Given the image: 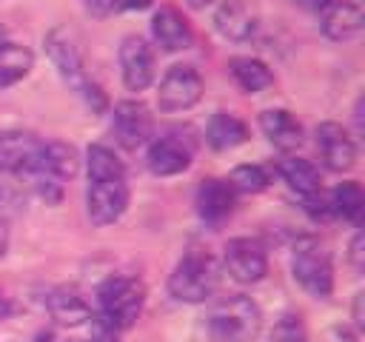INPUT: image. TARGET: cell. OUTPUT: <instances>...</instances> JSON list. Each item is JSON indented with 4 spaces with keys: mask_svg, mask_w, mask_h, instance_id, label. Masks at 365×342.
I'll use <instances>...</instances> for the list:
<instances>
[{
    "mask_svg": "<svg viewBox=\"0 0 365 342\" xmlns=\"http://www.w3.org/2000/svg\"><path fill=\"white\" fill-rule=\"evenodd\" d=\"M3 245H6V239H3V231H0V254H3Z\"/></svg>",
    "mask_w": 365,
    "mask_h": 342,
    "instance_id": "33",
    "label": "cell"
},
{
    "mask_svg": "<svg viewBox=\"0 0 365 342\" xmlns=\"http://www.w3.org/2000/svg\"><path fill=\"white\" fill-rule=\"evenodd\" d=\"M202 97V77L191 66H171L157 88V105L165 114L185 111Z\"/></svg>",
    "mask_w": 365,
    "mask_h": 342,
    "instance_id": "6",
    "label": "cell"
},
{
    "mask_svg": "<svg viewBox=\"0 0 365 342\" xmlns=\"http://www.w3.org/2000/svg\"><path fill=\"white\" fill-rule=\"evenodd\" d=\"M151 174L157 177H174L180 171H185L191 165V148L177 140V137H160L148 145V157H145Z\"/></svg>",
    "mask_w": 365,
    "mask_h": 342,
    "instance_id": "13",
    "label": "cell"
},
{
    "mask_svg": "<svg viewBox=\"0 0 365 342\" xmlns=\"http://www.w3.org/2000/svg\"><path fill=\"white\" fill-rule=\"evenodd\" d=\"M262 328V314L248 296L220 299L208 316V333L214 342H254Z\"/></svg>",
    "mask_w": 365,
    "mask_h": 342,
    "instance_id": "1",
    "label": "cell"
},
{
    "mask_svg": "<svg viewBox=\"0 0 365 342\" xmlns=\"http://www.w3.org/2000/svg\"><path fill=\"white\" fill-rule=\"evenodd\" d=\"M86 165H88V180H125L123 162L106 145H91L86 154Z\"/></svg>",
    "mask_w": 365,
    "mask_h": 342,
    "instance_id": "25",
    "label": "cell"
},
{
    "mask_svg": "<svg viewBox=\"0 0 365 342\" xmlns=\"http://www.w3.org/2000/svg\"><path fill=\"white\" fill-rule=\"evenodd\" d=\"M46 51H48L51 63L57 66V71H60L80 94H86L88 103L94 100V108L100 111V108H103V94H100V88H97L94 83H88V77H86V71H83V57H80V46H77L74 34H71L68 28H63V26L51 28V31L46 34Z\"/></svg>",
    "mask_w": 365,
    "mask_h": 342,
    "instance_id": "4",
    "label": "cell"
},
{
    "mask_svg": "<svg viewBox=\"0 0 365 342\" xmlns=\"http://www.w3.org/2000/svg\"><path fill=\"white\" fill-rule=\"evenodd\" d=\"M111 131L123 148H140L148 142V137L154 131V120L140 100H123L114 105Z\"/></svg>",
    "mask_w": 365,
    "mask_h": 342,
    "instance_id": "8",
    "label": "cell"
},
{
    "mask_svg": "<svg viewBox=\"0 0 365 342\" xmlns=\"http://www.w3.org/2000/svg\"><path fill=\"white\" fill-rule=\"evenodd\" d=\"M80 168V154L74 145L68 142H43V157H40V171L37 174H46L51 180H71Z\"/></svg>",
    "mask_w": 365,
    "mask_h": 342,
    "instance_id": "19",
    "label": "cell"
},
{
    "mask_svg": "<svg viewBox=\"0 0 365 342\" xmlns=\"http://www.w3.org/2000/svg\"><path fill=\"white\" fill-rule=\"evenodd\" d=\"M362 242H365V239H362V231H356L354 239H351V262H354L356 271L362 268Z\"/></svg>",
    "mask_w": 365,
    "mask_h": 342,
    "instance_id": "29",
    "label": "cell"
},
{
    "mask_svg": "<svg viewBox=\"0 0 365 342\" xmlns=\"http://www.w3.org/2000/svg\"><path fill=\"white\" fill-rule=\"evenodd\" d=\"M294 279L317 299L331 296L334 291V268H331V256L322 248L319 239L314 237H302L294 245Z\"/></svg>",
    "mask_w": 365,
    "mask_h": 342,
    "instance_id": "5",
    "label": "cell"
},
{
    "mask_svg": "<svg viewBox=\"0 0 365 342\" xmlns=\"http://www.w3.org/2000/svg\"><path fill=\"white\" fill-rule=\"evenodd\" d=\"M331 211L339 214L342 219L348 222H359L362 219V211H365V194H362V185L348 180V182H339L331 194Z\"/></svg>",
    "mask_w": 365,
    "mask_h": 342,
    "instance_id": "24",
    "label": "cell"
},
{
    "mask_svg": "<svg viewBox=\"0 0 365 342\" xmlns=\"http://www.w3.org/2000/svg\"><path fill=\"white\" fill-rule=\"evenodd\" d=\"M277 171H279V177L299 194V197H314V194H319V171H317V165L314 162H308V160H302V157H285V160H279V165H277Z\"/></svg>",
    "mask_w": 365,
    "mask_h": 342,
    "instance_id": "21",
    "label": "cell"
},
{
    "mask_svg": "<svg viewBox=\"0 0 365 342\" xmlns=\"http://www.w3.org/2000/svg\"><path fill=\"white\" fill-rule=\"evenodd\" d=\"M86 208H88V219L94 225L117 222L125 214V208H128L125 180H88Z\"/></svg>",
    "mask_w": 365,
    "mask_h": 342,
    "instance_id": "7",
    "label": "cell"
},
{
    "mask_svg": "<svg viewBox=\"0 0 365 342\" xmlns=\"http://www.w3.org/2000/svg\"><path fill=\"white\" fill-rule=\"evenodd\" d=\"M317 148L322 154L325 168H331V171H348L356 162V145L339 123H319L317 125Z\"/></svg>",
    "mask_w": 365,
    "mask_h": 342,
    "instance_id": "12",
    "label": "cell"
},
{
    "mask_svg": "<svg viewBox=\"0 0 365 342\" xmlns=\"http://www.w3.org/2000/svg\"><path fill=\"white\" fill-rule=\"evenodd\" d=\"M0 43H3V28H0Z\"/></svg>",
    "mask_w": 365,
    "mask_h": 342,
    "instance_id": "34",
    "label": "cell"
},
{
    "mask_svg": "<svg viewBox=\"0 0 365 342\" xmlns=\"http://www.w3.org/2000/svg\"><path fill=\"white\" fill-rule=\"evenodd\" d=\"M120 71H123V83L128 91H143L151 86L154 80V51L148 48V43L137 34L125 37L120 43Z\"/></svg>",
    "mask_w": 365,
    "mask_h": 342,
    "instance_id": "10",
    "label": "cell"
},
{
    "mask_svg": "<svg viewBox=\"0 0 365 342\" xmlns=\"http://www.w3.org/2000/svg\"><path fill=\"white\" fill-rule=\"evenodd\" d=\"M197 211L205 222L217 225L234 211V188L228 180H202L197 188Z\"/></svg>",
    "mask_w": 365,
    "mask_h": 342,
    "instance_id": "16",
    "label": "cell"
},
{
    "mask_svg": "<svg viewBox=\"0 0 365 342\" xmlns=\"http://www.w3.org/2000/svg\"><path fill=\"white\" fill-rule=\"evenodd\" d=\"M297 3H302V6H308V9H325V6H331L334 0H297Z\"/></svg>",
    "mask_w": 365,
    "mask_h": 342,
    "instance_id": "31",
    "label": "cell"
},
{
    "mask_svg": "<svg viewBox=\"0 0 365 342\" xmlns=\"http://www.w3.org/2000/svg\"><path fill=\"white\" fill-rule=\"evenodd\" d=\"M214 26H217V31L225 40L242 43V40H248L254 34L257 17H254V11L242 0H222L217 14H214Z\"/></svg>",
    "mask_w": 365,
    "mask_h": 342,
    "instance_id": "17",
    "label": "cell"
},
{
    "mask_svg": "<svg viewBox=\"0 0 365 342\" xmlns=\"http://www.w3.org/2000/svg\"><path fill=\"white\" fill-rule=\"evenodd\" d=\"M83 3H86V9H88L91 14L103 17V14H108V11L114 9V3H117V0H83Z\"/></svg>",
    "mask_w": 365,
    "mask_h": 342,
    "instance_id": "30",
    "label": "cell"
},
{
    "mask_svg": "<svg viewBox=\"0 0 365 342\" xmlns=\"http://www.w3.org/2000/svg\"><path fill=\"white\" fill-rule=\"evenodd\" d=\"M225 268L237 282H259L268 271L265 251L251 237H237L225 245Z\"/></svg>",
    "mask_w": 365,
    "mask_h": 342,
    "instance_id": "11",
    "label": "cell"
},
{
    "mask_svg": "<svg viewBox=\"0 0 365 342\" xmlns=\"http://www.w3.org/2000/svg\"><path fill=\"white\" fill-rule=\"evenodd\" d=\"M220 285V268L208 254H185L168 276V294L180 302H202Z\"/></svg>",
    "mask_w": 365,
    "mask_h": 342,
    "instance_id": "3",
    "label": "cell"
},
{
    "mask_svg": "<svg viewBox=\"0 0 365 342\" xmlns=\"http://www.w3.org/2000/svg\"><path fill=\"white\" fill-rule=\"evenodd\" d=\"M48 308H51L54 319H60L63 325H77L83 319H91L88 316V305L77 296V291H68V288L54 291L51 299H48Z\"/></svg>",
    "mask_w": 365,
    "mask_h": 342,
    "instance_id": "26",
    "label": "cell"
},
{
    "mask_svg": "<svg viewBox=\"0 0 365 342\" xmlns=\"http://www.w3.org/2000/svg\"><path fill=\"white\" fill-rule=\"evenodd\" d=\"M259 128L262 134L279 148V151H294L302 145V123L285 111V108H268L259 114Z\"/></svg>",
    "mask_w": 365,
    "mask_h": 342,
    "instance_id": "15",
    "label": "cell"
},
{
    "mask_svg": "<svg viewBox=\"0 0 365 342\" xmlns=\"http://www.w3.org/2000/svg\"><path fill=\"white\" fill-rule=\"evenodd\" d=\"M151 34L165 51H182L191 46V28L177 9H160L151 17Z\"/></svg>",
    "mask_w": 365,
    "mask_h": 342,
    "instance_id": "18",
    "label": "cell"
},
{
    "mask_svg": "<svg viewBox=\"0 0 365 342\" xmlns=\"http://www.w3.org/2000/svg\"><path fill=\"white\" fill-rule=\"evenodd\" d=\"M43 157V142L29 131H3L0 134V168L14 174H37Z\"/></svg>",
    "mask_w": 365,
    "mask_h": 342,
    "instance_id": "9",
    "label": "cell"
},
{
    "mask_svg": "<svg viewBox=\"0 0 365 342\" xmlns=\"http://www.w3.org/2000/svg\"><path fill=\"white\" fill-rule=\"evenodd\" d=\"M97 302H100V316L117 331H123L131 328L134 319L140 316L145 302V288L137 276H108L97 291Z\"/></svg>",
    "mask_w": 365,
    "mask_h": 342,
    "instance_id": "2",
    "label": "cell"
},
{
    "mask_svg": "<svg viewBox=\"0 0 365 342\" xmlns=\"http://www.w3.org/2000/svg\"><path fill=\"white\" fill-rule=\"evenodd\" d=\"M245 137H248V128H245V123H242L240 117H234V114L220 111V114H214V117L208 120L205 140H208V145L217 148V151H231V148L242 145Z\"/></svg>",
    "mask_w": 365,
    "mask_h": 342,
    "instance_id": "20",
    "label": "cell"
},
{
    "mask_svg": "<svg viewBox=\"0 0 365 342\" xmlns=\"http://www.w3.org/2000/svg\"><path fill=\"white\" fill-rule=\"evenodd\" d=\"M228 66H231V74H234L237 86L248 94H257V91H262L274 83L271 68L257 57H234Z\"/></svg>",
    "mask_w": 365,
    "mask_h": 342,
    "instance_id": "22",
    "label": "cell"
},
{
    "mask_svg": "<svg viewBox=\"0 0 365 342\" xmlns=\"http://www.w3.org/2000/svg\"><path fill=\"white\" fill-rule=\"evenodd\" d=\"M268 342H305V325L297 314H282L271 331Z\"/></svg>",
    "mask_w": 365,
    "mask_h": 342,
    "instance_id": "28",
    "label": "cell"
},
{
    "mask_svg": "<svg viewBox=\"0 0 365 342\" xmlns=\"http://www.w3.org/2000/svg\"><path fill=\"white\" fill-rule=\"evenodd\" d=\"M362 28H365V14H362V9L356 3H345L342 0V3H331V6L322 9V31H325V37L345 43V40L359 37Z\"/></svg>",
    "mask_w": 365,
    "mask_h": 342,
    "instance_id": "14",
    "label": "cell"
},
{
    "mask_svg": "<svg viewBox=\"0 0 365 342\" xmlns=\"http://www.w3.org/2000/svg\"><path fill=\"white\" fill-rule=\"evenodd\" d=\"M31 51L20 43H0V88L14 86L31 71Z\"/></svg>",
    "mask_w": 365,
    "mask_h": 342,
    "instance_id": "23",
    "label": "cell"
},
{
    "mask_svg": "<svg viewBox=\"0 0 365 342\" xmlns=\"http://www.w3.org/2000/svg\"><path fill=\"white\" fill-rule=\"evenodd\" d=\"M268 182H271V177L262 165H237L228 177V185L242 194H259L268 188Z\"/></svg>",
    "mask_w": 365,
    "mask_h": 342,
    "instance_id": "27",
    "label": "cell"
},
{
    "mask_svg": "<svg viewBox=\"0 0 365 342\" xmlns=\"http://www.w3.org/2000/svg\"><path fill=\"white\" fill-rule=\"evenodd\" d=\"M214 0H188V6L191 9H205V6H211Z\"/></svg>",
    "mask_w": 365,
    "mask_h": 342,
    "instance_id": "32",
    "label": "cell"
}]
</instances>
